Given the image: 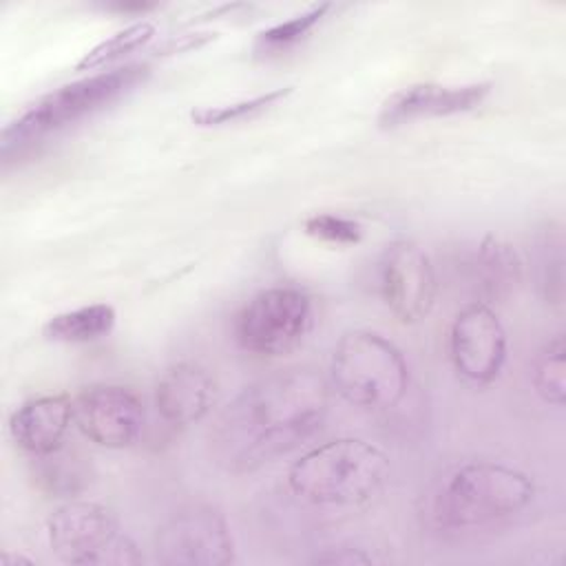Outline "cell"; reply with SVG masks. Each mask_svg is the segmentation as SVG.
<instances>
[{
    "instance_id": "1",
    "label": "cell",
    "mask_w": 566,
    "mask_h": 566,
    "mask_svg": "<svg viewBox=\"0 0 566 566\" xmlns=\"http://www.w3.org/2000/svg\"><path fill=\"white\" fill-rule=\"evenodd\" d=\"M329 411V382L312 367L272 371L243 387L212 420L208 449L230 473H250L314 438Z\"/></svg>"
},
{
    "instance_id": "2",
    "label": "cell",
    "mask_w": 566,
    "mask_h": 566,
    "mask_svg": "<svg viewBox=\"0 0 566 566\" xmlns=\"http://www.w3.org/2000/svg\"><path fill=\"white\" fill-rule=\"evenodd\" d=\"M535 495L533 480L502 462L451 467L429 497V517L444 531H482L520 515Z\"/></svg>"
},
{
    "instance_id": "3",
    "label": "cell",
    "mask_w": 566,
    "mask_h": 566,
    "mask_svg": "<svg viewBox=\"0 0 566 566\" xmlns=\"http://www.w3.org/2000/svg\"><path fill=\"white\" fill-rule=\"evenodd\" d=\"M148 75V64L133 62L111 71L86 75L46 93L2 130V161L9 164L13 157L27 155L35 146L44 144L49 137L99 113L108 104L130 93Z\"/></svg>"
},
{
    "instance_id": "4",
    "label": "cell",
    "mask_w": 566,
    "mask_h": 566,
    "mask_svg": "<svg viewBox=\"0 0 566 566\" xmlns=\"http://www.w3.org/2000/svg\"><path fill=\"white\" fill-rule=\"evenodd\" d=\"M389 458L358 438H338L303 453L287 471L290 491L316 506H360L387 484Z\"/></svg>"
},
{
    "instance_id": "5",
    "label": "cell",
    "mask_w": 566,
    "mask_h": 566,
    "mask_svg": "<svg viewBox=\"0 0 566 566\" xmlns=\"http://www.w3.org/2000/svg\"><path fill=\"white\" fill-rule=\"evenodd\" d=\"M329 382L349 405L385 411L405 398L409 367L391 340L369 329H354L334 345Z\"/></svg>"
},
{
    "instance_id": "6",
    "label": "cell",
    "mask_w": 566,
    "mask_h": 566,
    "mask_svg": "<svg viewBox=\"0 0 566 566\" xmlns=\"http://www.w3.org/2000/svg\"><path fill=\"white\" fill-rule=\"evenodd\" d=\"M46 539L64 564L130 566L142 562V553L124 533L119 517L97 502L73 500L57 506L46 520Z\"/></svg>"
},
{
    "instance_id": "7",
    "label": "cell",
    "mask_w": 566,
    "mask_h": 566,
    "mask_svg": "<svg viewBox=\"0 0 566 566\" xmlns=\"http://www.w3.org/2000/svg\"><path fill=\"white\" fill-rule=\"evenodd\" d=\"M314 321L312 296L294 285H274L254 294L234 316L232 334L241 349L281 356L294 349Z\"/></svg>"
},
{
    "instance_id": "8",
    "label": "cell",
    "mask_w": 566,
    "mask_h": 566,
    "mask_svg": "<svg viewBox=\"0 0 566 566\" xmlns=\"http://www.w3.org/2000/svg\"><path fill=\"white\" fill-rule=\"evenodd\" d=\"M155 553L166 566H226L234 562L228 522L210 504H188L175 511L157 531Z\"/></svg>"
},
{
    "instance_id": "9",
    "label": "cell",
    "mask_w": 566,
    "mask_h": 566,
    "mask_svg": "<svg viewBox=\"0 0 566 566\" xmlns=\"http://www.w3.org/2000/svg\"><path fill=\"white\" fill-rule=\"evenodd\" d=\"M73 422L91 442L106 449H126L144 431L146 407L126 385H91L73 398Z\"/></svg>"
},
{
    "instance_id": "10",
    "label": "cell",
    "mask_w": 566,
    "mask_h": 566,
    "mask_svg": "<svg viewBox=\"0 0 566 566\" xmlns=\"http://www.w3.org/2000/svg\"><path fill=\"white\" fill-rule=\"evenodd\" d=\"M378 285L385 305L402 323L424 318L436 301L438 276L427 252L413 241H394L378 263Z\"/></svg>"
},
{
    "instance_id": "11",
    "label": "cell",
    "mask_w": 566,
    "mask_h": 566,
    "mask_svg": "<svg viewBox=\"0 0 566 566\" xmlns=\"http://www.w3.org/2000/svg\"><path fill=\"white\" fill-rule=\"evenodd\" d=\"M453 369L473 385L493 382L506 360V329L486 303L464 305L449 329Z\"/></svg>"
},
{
    "instance_id": "12",
    "label": "cell",
    "mask_w": 566,
    "mask_h": 566,
    "mask_svg": "<svg viewBox=\"0 0 566 566\" xmlns=\"http://www.w3.org/2000/svg\"><path fill=\"white\" fill-rule=\"evenodd\" d=\"M491 93V82L471 84H438L420 82L391 93L380 111L378 126L389 130L418 119L449 117L478 108Z\"/></svg>"
},
{
    "instance_id": "13",
    "label": "cell",
    "mask_w": 566,
    "mask_h": 566,
    "mask_svg": "<svg viewBox=\"0 0 566 566\" xmlns=\"http://www.w3.org/2000/svg\"><path fill=\"white\" fill-rule=\"evenodd\" d=\"M458 272L467 290L478 303L509 298L522 281V261L511 243L486 234L458 263Z\"/></svg>"
},
{
    "instance_id": "14",
    "label": "cell",
    "mask_w": 566,
    "mask_h": 566,
    "mask_svg": "<svg viewBox=\"0 0 566 566\" xmlns=\"http://www.w3.org/2000/svg\"><path fill=\"white\" fill-rule=\"evenodd\" d=\"M217 382L212 374L190 360L170 365L155 385V409L172 427L201 420L214 405Z\"/></svg>"
},
{
    "instance_id": "15",
    "label": "cell",
    "mask_w": 566,
    "mask_h": 566,
    "mask_svg": "<svg viewBox=\"0 0 566 566\" xmlns=\"http://www.w3.org/2000/svg\"><path fill=\"white\" fill-rule=\"evenodd\" d=\"M71 422L73 398L49 394L22 402L9 418V433L20 451L35 458L60 449Z\"/></svg>"
},
{
    "instance_id": "16",
    "label": "cell",
    "mask_w": 566,
    "mask_h": 566,
    "mask_svg": "<svg viewBox=\"0 0 566 566\" xmlns=\"http://www.w3.org/2000/svg\"><path fill=\"white\" fill-rule=\"evenodd\" d=\"M115 318L117 314L113 305L91 303L51 316L44 323L42 334L53 343H91L108 336L115 327Z\"/></svg>"
},
{
    "instance_id": "17",
    "label": "cell",
    "mask_w": 566,
    "mask_h": 566,
    "mask_svg": "<svg viewBox=\"0 0 566 566\" xmlns=\"http://www.w3.org/2000/svg\"><path fill=\"white\" fill-rule=\"evenodd\" d=\"M33 478L38 486L55 497H73L91 480V467L77 451L64 449V444L51 453L33 458Z\"/></svg>"
},
{
    "instance_id": "18",
    "label": "cell",
    "mask_w": 566,
    "mask_h": 566,
    "mask_svg": "<svg viewBox=\"0 0 566 566\" xmlns=\"http://www.w3.org/2000/svg\"><path fill=\"white\" fill-rule=\"evenodd\" d=\"M329 9H332V2H321L285 22H279V24L261 31L252 46L254 55L274 57V55H283V53L292 51L321 24V20L327 15Z\"/></svg>"
},
{
    "instance_id": "19",
    "label": "cell",
    "mask_w": 566,
    "mask_h": 566,
    "mask_svg": "<svg viewBox=\"0 0 566 566\" xmlns=\"http://www.w3.org/2000/svg\"><path fill=\"white\" fill-rule=\"evenodd\" d=\"M157 33L155 22L150 20H139L133 22L124 29H119L117 33H113L111 38L97 42L93 49H88L75 64V71H95L102 69L124 55H130L135 51H139L142 46H146Z\"/></svg>"
},
{
    "instance_id": "20",
    "label": "cell",
    "mask_w": 566,
    "mask_h": 566,
    "mask_svg": "<svg viewBox=\"0 0 566 566\" xmlns=\"http://www.w3.org/2000/svg\"><path fill=\"white\" fill-rule=\"evenodd\" d=\"M292 91H294L292 86H283V88H272L268 93H259L254 97H245V99H239V102L219 104V106H203V108L192 111L190 119H192V124H197L201 128H217V126L245 122V119H252V117L270 111L272 106H276L279 102L290 97Z\"/></svg>"
},
{
    "instance_id": "21",
    "label": "cell",
    "mask_w": 566,
    "mask_h": 566,
    "mask_svg": "<svg viewBox=\"0 0 566 566\" xmlns=\"http://www.w3.org/2000/svg\"><path fill=\"white\" fill-rule=\"evenodd\" d=\"M566 343L564 336H553L535 358L533 385L544 402L564 405L566 400V371H564Z\"/></svg>"
},
{
    "instance_id": "22",
    "label": "cell",
    "mask_w": 566,
    "mask_h": 566,
    "mask_svg": "<svg viewBox=\"0 0 566 566\" xmlns=\"http://www.w3.org/2000/svg\"><path fill=\"white\" fill-rule=\"evenodd\" d=\"M305 232L334 245H354L363 239V226L349 217L334 212H316L305 219Z\"/></svg>"
},
{
    "instance_id": "23",
    "label": "cell",
    "mask_w": 566,
    "mask_h": 566,
    "mask_svg": "<svg viewBox=\"0 0 566 566\" xmlns=\"http://www.w3.org/2000/svg\"><path fill=\"white\" fill-rule=\"evenodd\" d=\"M314 562H321V564H374L376 557L356 546L354 548L340 546V548H325L323 553H316Z\"/></svg>"
},
{
    "instance_id": "24",
    "label": "cell",
    "mask_w": 566,
    "mask_h": 566,
    "mask_svg": "<svg viewBox=\"0 0 566 566\" xmlns=\"http://www.w3.org/2000/svg\"><path fill=\"white\" fill-rule=\"evenodd\" d=\"M0 562H2L4 566H13V564H27V566H31V564H33V559L22 557V555H11V553H4V555L0 557Z\"/></svg>"
}]
</instances>
